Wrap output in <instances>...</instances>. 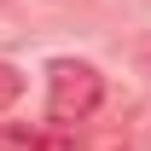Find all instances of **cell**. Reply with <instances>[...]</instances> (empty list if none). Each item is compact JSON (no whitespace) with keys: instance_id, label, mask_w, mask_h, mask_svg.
Listing matches in <instances>:
<instances>
[{"instance_id":"obj_1","label":"cell","mask_w":151,"mask_h":151,"mask_svg":"<svg viewBox=\"0 0 151 151\" xmlns=\"http://www.w3.org/2000/svg\"><path fill=\"white\" fill-rule=\"evenodd\" d=\"M99 99H105V76L87 58H58L52 70H47V116H52L58 128L87 122L99 111Z\"/></svg>"},{"instance_id":"obj_2","label":"cell","mask_w":151,"mask_h":151,"mask_svg":"<svg viewBox=\"0 0 151 151\" xmlns=\"http://www.w3.org/2000/svg\"><path fill=\"white\" fill-rule=\"evenodd\" d=\"M23 93V76L12 70V64H6V58H0V111H6V105H12V99Z\"/></svg>"},{"instance_id":"obj_3","label":"cell","mask_w":151,"mask_h":151,"mask_svg":"<svg viewBox=\"0 0 151 151\" xmlns=\"http://www.w3.org/2000/svg\"><path fill=\"white\" fill-rule=\"evenodd\" d=\"M139 64H145V70H151V47H139Z\"/></svg>"}]
</instances>
